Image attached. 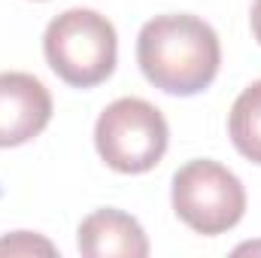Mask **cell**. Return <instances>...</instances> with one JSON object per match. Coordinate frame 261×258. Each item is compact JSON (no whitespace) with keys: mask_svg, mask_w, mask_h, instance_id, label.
<instances>
[{"mask_svg":"<svg viewBox=\"0 0 261 258\" xmlns=\"http://www.w3.org/2000/svg\"><path fill=\"white\" fill-rule=\"evenodd\" d=\"M52 119V94L31 73H0V149L40 137Z\"/></svg>","mask_w":261,"mask_h":258,"instance_id":"5b68a950","label":"cell"},{"mask_svg":"<svg viewBox=\"0 0 261 258\" xmlns=\"http://www.w3.org/2000/svg\"><path fill=\"white\" fill-rule=\"evenodd\" d=\"M0 252H6V255H34V252L55 255V246L49 240H43V237L28 234V231H15V234L0 240Z\"/></svg>","mask_w":261,"mask_h":258,"instance_id":"ba28073f","label":"cell"},{"mask_svg":"<svg viewBox=\"0 0 261 258\" xmlns=\"http://www.w3.org/2000/svg\"><path fill=\"white\" fill-rule=\"evenodd\" d=\"M249 21H252V34H255V40H258V46H261V0L252 3V15H249Z\"/></svg>","mask_w":261,"mask_h":258,"instance_id":"9c48e42d","label":"cell"},{"mask_svg":"<svg viewBox=\"0 0 261 258\" xmlns=\"http://www.w3.org/2000/svg\"><path fill=\"white\" fill-rule=\"evenodd\" d=\"M79 252L88 258H146L149 240L140 222L122 210H97L79 225Z\"/></svg>","mask_w":261,"mask_h":258,"instance_id":"8992f818","label":"cell"},{"mask_svg":"<svg viewBox=\"0 0 261 258\" xmlns=\"http://www.w3.org/2000/svg\"><path fill=\"white\" fill-rule=\"evenodd\" d=\"M167 140L170 131L164 116L143 97L113 100L94 125L97 155L119 173L152 170L164 158Z\"/></svg>","mask_w":261,"mask_h":258,"instance_id":"3957f363","label":"cell"},{"mask_svg":"<svg viewBox=\"0 0 261 258\" xmlns=\"http://www.w3.org/2000/svg\"><path fill=\"white\" fill-rule=\"evenodd\" d=\"M43 52L67 85L94 88L116 70L119 37L107 15L94 9H67L49 21Z\"/></svg>","mask_w":261,"mask_h":258,"instance_id":"7a4b0ae2","label":"cell"},{"mask_svg":"<svg viewBox=\"0 0 261 258\" xmlns=\"http://www.w3.org/2000/svg\"><path fill=\"white\" fill-rule=\"evenodd\" d=\"M228 131L234 149L252 164H261V79L243 88L240 97L234 100Z\"/></svg>","mask_w":261,"mask_h":258,"instance_id":"52a82bcc","label":"cell"},{"mask_svg":"<svg viewBox=\"0 0 261 258\" xmlns=\"http://www.w3.org/2000/svg\"><path fill=\"white\" fill-rule=\"evenodd\" d=\"M137 64L155 88L192 97L213 85L222 46L216 31L197 15H158L137 37Z\"/></svg>","mask_w":261,"mask_h":258,"instance_id":"6da1fadb","label":"cell"},{"mask_svg":"<svg viewBox=\"0 0 261 258\" xmlns=\"http://www.w3.org/2000/svg\"><path fill=\"white\" fill-rule=\"evenodd\" d=\"M173 210L203 237L231 231L246 213L243 183L219 161L197 158L173 176Z\"/></svg>","mask_w":261,"mask_h":258,"instance_id":"277c9868","label":"cell"}]
</instances>
